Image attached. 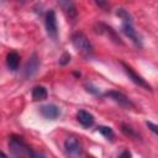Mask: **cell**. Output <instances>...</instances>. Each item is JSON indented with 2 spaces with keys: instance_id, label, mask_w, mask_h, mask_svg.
Segmentation results:
<instances>
[{
  "instance_id": "obj_1",
  "label": "cell",
  "mask_w": 158,
  "mask_h": 158,
  "mask_svg": "<svg viewBox=\"0 0 158 158\" xmlns=\"http://www.w3.org/2000/svg\"><path fill=\"white\" fill-rule=\"evenodd\" d=\"M9 149L14 157H38L41 154L33 152L21 136L12 135L9 139Z\"/></svg>"
},
{
  "instance_id": "obj_2",
  "label": "cell",
  "mask_w": 158,
  "mask_h": 158,
  "mask_svg": "<svg viewBox=\"0 0 158 158\" xmlns=\"http://www.w3.org/2000/svg\"><path fill=\"white\" fill-rule=\"evenodd\" d=\"M72 44L77 51H79L84 56H90L94 49L90 41L83 32H75L72 35Z\"/></svg>"
},
{
  "instance_id": "obj_3",
  "label": "cell",
  "mask_w": 158,
  "mask_h": 158,
  "mask_svg": "<svg viewBox=\"0 0 158 158\" xmlns=\"http://www.w3.org/2000/svg\"><path fill=\"white\" fill-rule=\"evenodd\" d=\"M94 31H95V33H98V35H105L109 40H111V41H112L114 43H116V44H122V41H121L118 33H117L111 26H109V25H106V23L96 22V23L94 25Z\"/></svg>"
},
{
  "instance_id": "obj_4",
  "label": "cell",
  "mask_w": 158,
  "mask_h": 158,
  "mask_svg": "<svg viewBox=\"0 0 158 158\" xmlns=\"http://www.w3.org/2000/svg\"><path fill=\"white\" fill-rule=\"evenodd\" d=\"M64 152L67 156L69 157H83V146L80 143V141H78L74 137H68L64 141Z\"/></svg>"
},
{
  "instance_id": "obj_5",
  "label": "cell",
  "mask_w": 158,
  "mask_h": 158,
  "mask_svg": "<svg viewBox=\"0 0 158 158\" xmlns=\"http://www.w3.org/2000/svg\"><path fill=\"white\" fill-rule=\"evenodd\" d=\"M44 26H46L47 35L53 41H56L58 37V25H57V16H56L54 10L47 11L46 17H44Z\"/></svg>"
},
{
  "instance_id": "obj_6",
  "label": "cell",
  "mask_w": 158,
  "mask_h": 158,
  "mask_svg": "<svg viewBox=\"0 0 158 158\" xmlns=\"http://www.w3.org/2000/svg\"><path fill=\"white\" fill-rule=\"evenodd\" d=\"M120 63H121V65H122V68H123L126 75L128 77V79H130L132 83H135L136 85H138V86H141V88H143V89H146V90L152 91V86L146 81V79H143V77H141L139 74H137V73H136L128 64H126L125 62H120Z\"/></svg>"
},
{
  "instance_id": "obj_7",
  "label": "cell",
  "mask_w": 158,
  "mask_h": 158,
  "mask_svg": "<svg viewBox=\"0 0 158 158\" xmlns=\"http://www.w3.org/2000/svg\"><path fill=\"white\" fill-rule=\"evenodd\" d=\"M40 68V58L36 53H32V56L28 58V60L26 62L23 69H22V77L23 79H30L32 78L37 70Z\"/></svg>"
},
{
  "instance_id": "obj_8",
  "label": "cell",
  "mask_w": 158,
  "mask_h": 158,
  "mask_svg": "<svg viewBox=\"0 0 158 158\" xmlns=\"http://www.w3.org/2000/svg\"><path fill=\"white\" fill-rule=\"evenodd\" d=\"M104 96L106 98H110L112 99L115 102H117L121 107H125V109H135V104L122 93L117 91V90H110V91H106L104 94Z\"/></svg>"
},
{
  "instance_id": "obj_9",
  "label": "cell",
  "mask_w": 158,
  "mask_h": 158,
  "mask_svg": "<svg viewBox=\"0 0 158 158\" xmlns=\"http://www.w3.org/2000/svg\"><path fill=\"white\" fill-rule=\"evenodd\" d=\"M121 31H122V33H123L128 40H131V41L133 42V44H135L136 47H138V48L142 47V40H141V37L138 36L137 31L135 30L133 22H122V25H121Z\"/></svg>"
},
{
  "instance_id": "obj_10",
  "label": "cell",
  "mask_w": 158,
  "mask_h": 158,
  "mask_svg": "<svg viewBox=\"0 0 158 158\" xmlns=\"http://www.w3.org/2000/svg\"><path fill=\"white\" fill-rule=\"evenodd\" d=\"M40 114L47 120H56L60 115V109L54 104H47L40 107Z\"/></svg>"
},
{
  "instance_id": "obj_11",
  "label": "cell",
  "mask_w": 158,
  "mask_h": 158,
  "mask_svg": "<svg viewBox=\"0 0 158 158\" xmlns=\"http://www.w3.org/2000/svg\"><path fill=\"white\" fill-rule=\"evenodd\" d=\"M77 120H78V122H79L83 127H86V128L91 127V126L94 125V121H95L94 115L90 114V112L86 111V110H79V111L77 112Z\"/></svg>"
},
{
  "instance_id": "obj_12",
  "label": "cell",
  "mask_w": 158,
  "mask_h": 158,
  "mask_svg": "<svg viewBox=\"0 0 158 158\" xmlns=\"http://www.w3.org/2000/svg\"><path fill=\"white\" fill-rule=\"evenodd\" d=\"M57 2L69 19H74L77 16V7L74 0H57Z\"/></svg>"
},
{
  "instance_id": "obj_13",
  "label": "cell",
  "mask_w": 158,
  "mask_h": 158,
  "mask_svg": "<svg viewBox=\"0 0 158 158\" xmlns=\"http://www.w3.org/2000/svg\"><path fill=\"white\" fill-rule=\"evenodd\" d=\"M6 65L11 72H16L20 65V54L15 51L7 53L6 56Z\"/></svg>"
},
{
  "instance_id": "obj_14",
  "label": "cell",
  "mask_w": 158,
  "mask_h": 158,
  "mask_svg": "<svg viewBox=\"0 0 158 158\" xmlns=\"http://www.w3.org/2000/svg\"><path fill=\"white\" fill-rule=\"evenodd\" d=\"M48 93H47V89L42 85H37L32 89V99L35 101H41V100H44L47 98Z\"/></svg>"
},
{
  "instance_id": "obj_15",
  "label": "cell",
  "mask_w": 158,
  "mask_h": 158,
  "mask_svg": "<svg viewBox=\"0 0 158 158\" xmlns=\"http://www.w3.org/2000/svg\"><path fill=\"white\" fill-rule=\"evenodd\" d=\"M121 132L125 135V136H127V137H130V138H138V133L130 126V125H127V123H121Z\"/></svg>"
},
{
  "instance_id": "obj_16",
  "label": "cell",
  "mask_w": 158,
  "mask_h": 158,
  "mask_svg": "<svg viewBox=\"0 0 158 158\" xmlns=\"http://www.w3.org/2000/svg\"><path fill=\"white\" fill-rule=\"evenodd\" d=\"M116 16H118L122 20V22H133V19L130 15V12L127 10L122 9V7H120V9L116 10Z\"/></svg>"
},
{
  "instance_id": "obj_17",
  "label": "cell",
  "mask_w": 158,
  "mask_h": 158,
  "mask_svg": "<svg viewBox=\"0 0 158 158\" xmlns=\"http://www.w3.org/2000/svg\"><path fill=\"white\" fill-rule=\"evenodd\" d=\"M98 132H100V133H101L105 138H107V139H114L115 133H114L112 128L109 127V126H99V127H98Z\"/></svg>"
},
{
  "instance_id": "obj_18",
  "label": "cell",
  "mask_w": 158,
  "mask_h": 158,
  "mask_svg": "<svg viewBox=\"0 0 158 158\" xmlns=\"http://www.w3.org/2000/svg\"><path fill=\"white\" fill-rule=\"evenodd\" d=\"M69 62H70V54L67 53V52H64V53L60 56L59 60H58V63H59L60 65H65V64H68Z\"/></svg>"
},
{
  "instance_id": "obj_19",
  "label": "cell",
  "mask_w": 158,
  "mask_h": 158,
  "mask_svg": "<svg viewBox=\"0 0 158 158\" xmlns=\"http://www.w3.org/2000/svg\"><path fill=\"white\" fill-rule=\"evenodd\" d=\"M94 2H95L96 6L100 7L101 10H107V9H109V2H107V0H94Z\"/></svg>"
},
{
  "instance_id": "obj_20",
  "label": "cell",
  "mask_w": 158,
  "mask_h": 158,
  "mask_svg": "<svg viewBox=\"0 0 158 158\" xmlns=\"http://www.w3.org/2000/svg\"><path fill=\"white\" fill-rule=\"evenodd\" d=\"M146 125H147V127H148L153 133H156V135L158 136V125H156V123H153V122H151V121H147Z\"/></svg>"
},
{
  "instance_id": "obj_21",
  "label": "cell",
  "mask_w": 158,
  "mask_h": 158,
  "mask_svg": "<svg viewBox=\"0 0 158 158\" xmlns=\"http://www.w3.org/2000/svg\"><path fill=\"white\" fill-rule=\"evenodd\" d=\"M85 88H86V90H88V91H90L91 94H94V95H100L99 89H98V88H95V86H93L91 84H85Z\"/></svg>"
},
{
  "instance_id": "obj_22",
  "label": "cell",
  "mask_w": 158,
  "mask_h": 158,
  "mask_svg": "<svg viewBox=\"0 0 158 158\" xmlns=\"http://www.w3.org/2000/svg\"><path fill=\"white\" fill-rule=\"evenodd\" d=\"M118 156H120V157H131V153H130L128 151H123V152L120 153Z\"/></svg>"
}]
</instances>
